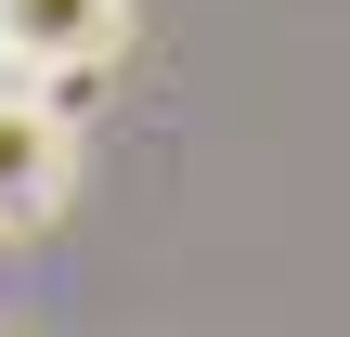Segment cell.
<instances>
[{
	"label": "cell",
	"mask_w": 350,
	"mask_h": 337,
	"mask_svg": "<svg viewBox=\"0 0 350 337\" xmlns=\"http://www.w3.org/2000/svg\"><path fill=\"white\" fill-rule=\"evenodd\" d=\"M65 169H78L65 104L26 91V78H0V234H39V221L65 208Z\"/></svg>",
	"instance_id": "2"
},
{
	"label": "cell",
	"mask_w": 350,
	"mask_h": 337,
	"mask_svg": "<svg viewBox=\"0 0 350 337\" xmlns=\"http://www.w3.org/2000/svg\"><path fill=\"white\" fill-rule=\"evenodd\" d=\"M130 52V0H0V78L78 91Z\"/></svg>",
	"instance_id": "1"
}]
</instances>
